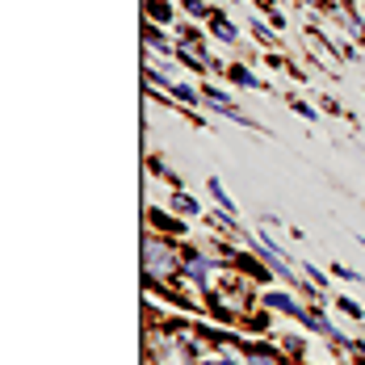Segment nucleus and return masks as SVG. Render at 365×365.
Segmentation results:
<instances>
[{
  "mask_svg": "<svg viewBox=\"0 0 365 365\" xmlns=\"http://www.w3.org/2000/svg\"><path fill=\"white\" fill-rule=\"evenodd\" d=\"M147 173H151V177H160V181H168V189H185V181L168 168V160H164V155H155V151L147 155Z\"/></svg>",
  "mask_w": 365,
  "mask_h": 365,
  "instance_id": "18",
  "label": "nucleus"
},
{
  "mask_svg": "<svg viewBox=\"0 0 365 365\" xmlns=\"http://www.w3.org/2000/svg\"><path fill=\"white\" fill-rule=\"evenodd\" d=\"M357 4H361V13H365V0H357Z\"/></svg>",
  "mask_w": 365,
  "mask_h": 365,
  "instance_id": "33",
  "label": "nucleus"
},
{
  "mask_svg": "<svg viewBox=\"0 0 365 365\" xmlns=\"http://www.w3.org/2000/svg\"><path fill=\"white\" fill-rule=\"evenodd\" d=\"M277 319H282L277 311H269V307L256 302L252 311H248V319H244V331L248 336H277Z\"/></svg>",
  "mask_w": 365,
  "mask_h": 365,
  "instance_id": "12",
  "label": "nucleus"
},
{
  "mask_svg": "<svg viewBox=\"0 0 365 365\" xmlns=\"http://www.w3.org/2000/svg\"><path fill=\"white\" fill-rule=\"evenodd\" d=\"M177 4H181V17L202 21V26H206V21H210V13L219 9V4H210V0H177Z\"/></svg>",
  "mask_w": 365,
  "mask_h": 365,
  "instance_id": "20",
  "label": "nucleus"
},
{
  "mask_svg": "<svg viewBox=\"0 0 365 365\" xmlns=\"http://www.w3.org/2000/svg\"><path fill=\"white\" fill-rule=\"evenodd\" d=\"M143 21L173 30V26L181 21V4H177V0H143Z\"/></svg>",
  "mask_w": 365,
  "mask_h": 365,
  "instance_id": "10",
  "label": "nucleus"
},
{
  "mask_svg": "<svg viewBox=\"0 0 365 365\" xmlns=\"http://www.w3.org/2000/svg\"><path fill=\"white\" fill-rule=\"evenodd\" d=\"M282 365H302V361H290V357H286V361H282Z\"/></svg>",
  "mask_w": 365,
  "mask_h": 365,
  "instance_id": "31",
  "label": "nucleus"
},
{
  "mask_svg": "<svg viewBox=\"0 0 365 365\" xmlns=\"http://www.w3.org/2000/svg\"><path fill=\"white\" fill-rule=\"evenodd\" d=\"M277 344H282V353H286L290 361H307V353H311L307 336H298V331H277Z\"/></svg>",
  "mask_w": 365,
  "mask_h": 365,
  "instance_id": "16",
  "label": "nucleus"
},
{
  "mask_svg": "<svg viewBox=\"0 0 365 365\" xmlns=\"http://www.w3.org/2000/svg\"><path fill=\"white\" fill-rule=\"evenodd\" d=\"M290 101V110L302 118V122H319V106H311V101H302V97H286Z\"/></svg>",
  "mask_w": 365,
  "mask_h": 365,
  "instance_id": "23",
  "label": "nucleus"
},
{
  "mask_svg": "<svg viewBox=\"0 0 365 365\" xmlns=\"http://www.w3.org/2000/svg\"><path fill=\"white\" fill-rule=\"evenodd\" d=\"M256 9H260V13H273V9H277V0H252Z\"/></svg>",
  "mask_w": 365,
  "mask_h": 365,
  "instance_id": "28",
  "label": "nucleus"
},
{
  "mask_svg": "<svg viewBox=\"0 0 365 365\" xmlns=\"http://www.w3.org/2000/svg\"><path fill=\"white\" fill-rule=\"evenodd\" d=\"M143 365H151V361H143Z\"/></svg>",
  "mask_w": 365,
  "mask_h": 365,
  "instance_id": "34",
  "label": "nucleus"
},
{
  "mask_svg": "<svg viewBox=\"0 0 365 365\" xmlns=\"http://www.w3.org/2000/svg\"><path fill=\"white\" fill-rule=\"evenodd\" d=\"M177 63H181L185 72H197L202 80L215 72H227V63H222L219 55L210 51V38H202V42H177Z\"/></svg>",
  "mask_w": 365,
  "mask_h": 365,
  "instance_id": "3",
  "label": "nucleus"
},
{
  "mask_svg": "<svg viewBox=\"0 0 365 365\" xmlns=\"http://www.w3.org/2000/svg\"><path fill=\"white\" fill-rule=\"evenodd\" d=\"M298 4H302V9H319V13H324V0H298Z\"/></svg>",
  "mask_w": 365,
  "mask_h": 365,
  "instance_id": "30",
  "label": "nucleus"
},
{
  "mask_svg": "<svg viewBox=\"0 0 365 365\" xmlns=\"http://www.w3.org/2000/svg\"><path fill=\"white\" fill-rule=\"evenodd\" d=\"M298 269H302V277H307V282H315L319 290L328 294V286H331V273H324V269H319V264H311V260H298Z\"/></svg>",
  "mask_w": 365,
  "mask_h": 365,
  "instance_id": "21",
  "label": "nucleus"
},
{
  "mask_svg": "<svg viewBox=\"0 0 365 365\" xmlns=\"http://www.w3.org/2000/svg\"><path fill=\"white\" fill-rule=\"evenodd\" d=\"M357 244H361V248H365V235H357Z\"/></svg>",
  "mask_w": 365,
  "mask_h": 365,
  "instance_id": "32",
  "label": "nucleus"
},
{
  "mask_svg": "<svg viewBox=\"0 0 365 365\" xmlns=\"http://www.w3.org/2000/svg\"><path fill=\"white\" fill-rule=\"evenodd\" d=\"M206 34L215 38L219 46H240V26L231 21V13H227V9H215V13H210V21H206Z\"/></svg>",
  "mask_w": 365,
  "mask_h": 365,
  "instance_id": "9",
  "label": "nucleus"
},
{
  "mask_svg": "<svg viewBox=\"0 0 365 365\" xmlns=\"http://www.w3.org/2000/svg\"><path fill=\"white\" fill-rule=\"evenodd\" d=\"M202 222H206L215 235H227V240H244V235H248V231H244V222H240V215L219 210V206H210V210L202 215Z\"/></svg>",
  "mask_w": 365,
  "mask_h": 365,
  "instance_id": "8",
  "label": "nucleus"
},
{
  "mask_svg": "<svg viewBox=\"0 0 365 365\" xmlns=\"http://www.w3.org/2000/svg\"><path fill=\"white\" fill-rule=\"evenodd\" d=\"M147 88H173L181 76H177V59L173 55H151L147 51V68H143Z\"/></svg>",
  "mask_w": 365,
  "mask_h": 365,
  "instance_id": "5",
  "label": "nucleus"
},
{
  "mask_svg": "<svg viewBox=\"0 0 365 365\" xmlns=\"http://www.w3.org/2000/svg\"><path fill=\"white\" fill-rule=\"evenodd\" d=\"M286 353L277 344V336H248L244 340V365H282Z\"/></svg>",
  "mask_w": 365,
  "mask_h": 365,
  "instance_id": "4",
  "label": "nucleus"
},
{
  "mask_svg": "<svg viewBox=\"0 0 365 365\" xmlns=\"http://www.w3.org/2000/svg\"><path fill=\"white\" fill-rule=\"evenodd\" d=\"M185 240L160 235L147 227L143 235V286H181L185 277Z\"/></svg>",
  "mask_w": 365,
  "mask_h": 365,
  "instance_id": "1",
  "label": "nucleus"
},
{
  "mask_svg": "<svg viewBox=\"0 0 365 365\" xmlns=\"http://www.w3.org/2000/svg\"><path fill=\"white\" fill-rule=\"evenodd\" d=\"M328 269H331V277H336V282H349V286H361V282H365L357 269H349V264H340V260H331Z\"/></svg>",
  "mask_w": 365,
  "mask_h": 365,
  "instance_id": "22",
  "label": "nucleus"
},
{
  "mask_svg": "<svg viewBox=\"0 0 365 365\" xmlns=\"http://www.w3.org/2000/svg\"><path fill=\"white\" fill-rule=\"evenodd\" d=\"M256 302L269 307V311H277L282 319H294L302 331H307V324H311V307H307V302L298 298V290H290V286H264Z\"/></svg>",
  "mask_w": 365,
  "mask_h": 365,
  "instance_id": "2",
  "label": "nucleus"
},
{
  "mask_svg": "<svg viewBox=\"0 0 365 365\" xmlns=\"http://www.w3.org/2000/svg\"><path fill=\"white\" fill-rule=\"evenodd\" d=\"M206 193H210V202H215L219 210H231V215H240V202H235V197L227 193V185H222L219 177H215V173L206 177Z\"/></svg>",
  "mask_w": 365,
  "mask_h": 365,
  "instance_id": "17",
  "label": "nucleus"
},
{
  "mask_svg": "<svg viewBox=\"0 0 365 365\" xmlns=\"http://www.w3.org/2000/svg\"><path fill=\"white\" fill-rule=\"evenodd\" d=\"M331 307H336L344 319H353V324H365V307L357 302V298H353V294H336V298H331Z\"/></svg>",
  "mask_w": 365,
  "mask_h": 365,
  "instance_id": "19",
  "label": "nucleus"
},
{
  "mask_svg": "<svg viewBox=\"0 0 365 365\" xmlns=\"http://www.w3.org/2000/svg\"><path fill=\"white\" fill-rule=\"evenodd\" d=\"M340 4H357V0H324V13H331V9H340Z\"/></svg>",
  "mask_w": 365,
  "mask_h": 365,
  "instance_id": "29",
  "label": "nucleus"
},
{
  "mask_svg": "<svg viewBox=\"0 0 365 365\" xmlns=\"http://www.w3.org/2000/svg\"><path fill=\"white\" fill-rule=\"evenodd\" d=\"M248 34H252L264 51H282V34L269 26V17H248Z\"/></svg>",
  "mask_w": 365,
  "mask_h": 365,
  "instance_id": "15",
  "label": "nucleus"
},
{
  "mask_svg": "<svg viewBox=\"0 0 365 365\" xmlns=\"http://www.w3.org/2000/svg\"><path fill=\"white\" fill-rule=\"evenodd\" d=\"M222 76H227L235 88H248V93H277V88H273L264 76H256V68H252V63H244V59H231Z\"/></svg>",
  "mask_w": 365,
  "mask_h": 365,
  "instance_id": "7",
  "label": "nucleus"
},
{
  "mask_svg": "<svg viewBox=\"0 0 365 365\" xmlns=\"http://www.w3.org/2000/svg\"><path fill=\"white\" fill-rule=\"evenodd\" d=\"M143 46L151 55H173V59H177V38H173V30H164V26L143 21Z\"/></svg>",
  "mask_w": 365,
  "mask_h": 365,
  "instance_id": "11",
  "label": "nucleus"
},
{
  "mask_svg": "<svg viewBox=\"0 0 365 365\" xmlns=\"http://www.w3.org/2000/svg\"><path fill=\"white\" fill-rule=\"evenodd\" d=\"M349 361H353V365H365V340H357V344L349 349Z\"/></svg>",
  "mask_w": 365,
  "mask_h": 365,
  "instance_id": "27",
  "label": "nucleus"
},
{
  "mask_svg": "<svg viewBox=\"0 0 365 365\" xmlns=\"http://www.w3.org/2000/svg\"><path fill=\"white\" fill-rule=\"evenodd\" d=\"M147 227L160 231V235H173V240H185L189 235V219H181L168 206H147Z\"/></svg>",
  "mask_w": 365,
  "mask_h": 365,
  "instance_id": "6",
  "label": "nucleus"
},
{
  "mask_svg": "<svg viewBox=\"0 0 365 365\" xmlns=\"http://www.w3.org/2000/svg\"><path fill=\"white\" fill-rule=\"evenodd\" d=\"M264 63H269L273 72H290V68H294V59H286L282 51H264Z\"/></svg>",
  "mask_w": 365,
  "mask_h": 365,
  "instance_id": "25",
  "label": "nucleus"
},
{
  "mask_svg": "<svg viewBox=\"0 0 365 365\" xmlns=\"http://www.w3.org/2000/svg\"><path fill=\"white\" fill-rule=\"evenodd\" d=\"M319 110H324V113H336V118H349V122L357 126V118H353V113L344 110V106H340V101H336L331 93H324V97H319Z\"/></svg>",
  "mask_w": 365,
  "mask_h": 365,
  "instance_id": "24",
  "label": "nucleus"
},
{
  "mask_svg": "<svg viewBox=\"0 0 365 365\" xmlns=\"http://www.w3.org/2000/svg\"><path fill=\"white\" fill-rule=\"evenodd\" d=\"M173 101L181 106V110H206V97H202V84H185V80H177L173 88Z\"/></svg>",
  "mask_w": 365,
  "mask_h": 365,
  "instance_id": "14",
  "label": "nucleus"
},
{
  "mask_svg": "<svg viewBox=\"0 0 365 365\" xmlns=\"http://www.w3.org/2000/svg\"><path fill=\"white\" fill-rule=\"evenodd\" d=\"M264 17H269V26H273L277 34H286V30H290V17H286V9H282V4H277L273 13H264Z\"/></svg>",
  "mask_w": 365,
  "mask_h": 365,
  "instance_id": "26",
  "label": "nucleus"
},
{
  "mask_svg": "<svg viewBox=\"0 0 365 365\" xmlns=\"http://www.w3.org/2000/svg\"><path fill=\"white\" fill-rule=\"evenodd\" d=\"M164 206H168V210H177L181 219H202V215H206V206H202L189 189H168V202H164Z\"/></svg>",
  "mask_w": 365,
  "mask_h": 365,
  "instance_id": "13",
  "label": "nucleus"
}]
</instances>
